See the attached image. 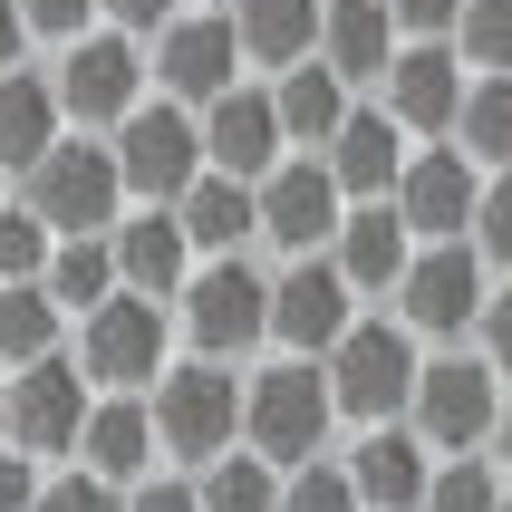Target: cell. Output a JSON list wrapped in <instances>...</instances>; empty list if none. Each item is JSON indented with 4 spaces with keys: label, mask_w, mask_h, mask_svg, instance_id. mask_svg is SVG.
I'll list each match as a JSON object with an SVG mask.
<instances>
[{
    "label": "cell",
    "mask_w": 512,
    "mask_h": 512,
    "mask_svg": "<svg viewBox=\"0 0 512 512\" xmlns=\"http://www.w3.org/2000/svg\"><path fill=\"white\" fill-rule=\"evenodd\" d=\"M39 512H126V484H107V474H49V493H39Z\"/></svg>",
    "instance_id": "cell-38"
},
{
    "label": "cell",
    "mask_w": 512,
    "mask_h": 512,
    "mask_svg": "<svg viewBox=\"0 0 512 512\" xmlns=\"http://www.w3.org/2000/svg\"><path fill=\"white\" fill-rule=\"evenodd\" d=\"M49 252H58V232L39 203H0V281H49Z\"/></svg>",
    "instance_id": "cell-33"
},
{
    "label": "cell",
    "mask_w": 512,
    "mask_h": 512,
    "mask_svg": "<svg viewBox=\"0 0 512 512\" xmlns=\"http://www.w3.org/2000/svg\"><path fill=\"white\" fill-rule=\"evenodd\" d=\"M145 406H155V435H165L174 474H203V464H223L242 445V377H232V358H174L145 387Z\"/></svg>",
    "instance_id": "cell-2"
},
{
    "label": "cell",
    "mask_w": 512,
    "mask_h": 512,
    "mask_svg": "<svg viewBox=\"0 0 512 512\" xmlns=\"http://www.w3.org/2000/svg\"><path fill=\"white\" fill-rule=\"evenodd\" d=\"M184 232H194V252L203 261H223V252H252L261 242V184H242V174H213L203 165L194 184H184Z\"/></svg>",
    "instance_id": "cell-25"
},
{
    "label": "cell",
    "mask_w": 512,
    "mask_h": 512,
    "mask_svg": "<svg viewBox=\"0 0 512 512\" xmlns=\"http://www.w3.org/2000/svg\"><path fill=\"white\" fill-rule=\"evenodd\" d=\"M348 474H358V503H368V512H426L435 445H426L416 426H358V445H348Z\"/></svg>",
    "instance_id": "cell-18"
},
{
    "label": "cell",
    "mask_w": 512,
    "mask_h": 512,
    "mask_svg": "<svg viewBox=\"0 0 512 512\" xmlns=\"http://www.w3.org/2000/svg\"><path fill=\"white\" fill-rule=\"evenodd\" d=\"M474 339H484V358L512 377V271L493 281V300H484V329H474Z\"/></svg>",
    "instance_id": "cell-42"
},
{
    "label": "cell",
    "mask_w": 512,
    "mask_h": 512,
    "mask_svg": "<svg viewBox=\"0 0 512 512\" xmlns=\"http://www.w3.org/2000/svg\"><path fill=\"white\" fill-rule=\"evenodd\" d=\"M49 78H58V107H68V126H97V136H116V126L145 107L155 58H145V39H126V29H87V39H68V49H58Z\"/></svg>",
    "instance_id": "cell-9"
},
{
    "label": "cell",
    "mask_w": 512,
    "mask_h": 512,
    "mask_svg": "<svg viewBox=\"0 0 512 512\" xmlns=\"http://www.w3.org/2000/svg\"><path fill=\"white\" fill-rule=\"evenodd\" d=\"M503 368H493L484 348H435L426 377H416V406H406V426L426 435L435 455H493V426H503Z\"/></svg>",
    "instance_id": "cell-4"
},
{
    "label": "cell",
    "mask_w": 512,
    "mask_h": 512,
    "mask_svg": "<svg viewBox=\"0 0 512 512\" xmlns=\"http://www.w3.org/2000/svg\"><path fill=\"white\" fill-rule=\"evenodd\" d=\"M29 203L49 213V232H116L126 223V165H116V136H58L39 165H29Z\"/></svg>",
    "instance_id": "cell-7"
},
{
    "label": "cell",
    "mask_w": 512,
    "mask_h": 512,
    "mask_svg": "<svg viewBox=\"0 0 512 512\" xmlns=\"http://www.w3.org/2000/svg\"><path fill=\"white\" fill-rule=\"evenodd\" d=\"M397 49H406V29H397L387 0H329V20H319V58H329L348 87H387Z\"/></svg>",
    "instance_id": "cell-22"
},
{
    "label": "cell",
    "mask_w": 512,
    "mask_h": 512,
    "mask_svg": "<svg viewBox=\"0 0 512 512\" xmlns=\"http://www.w3.org/2000/svg\"><path fill=\"white\" fill-rule=\"evenodd\" d=\"M116 290H126V271H116V232H68V242L49 252V300L68 319H87L97 300H116Z\"/></svg>",
    "instance_id": "cell-28"
},
{
    "label": "cell",
    "mask_w": 512,
    "mask_h": 512,
    "mask_svg": "<svg viewBox=\"0 0 512 512\" xmlns=\"http://www.w3.org/2000/svg\"><path fill=\"white\" fill-rule=\"evenodd\" d=\"M484 300H493V261L474 242H416V261H406V281H397V319L416 339H435V348L474 339L484 329Z\"/></svg>",
    "instance_id": "cell-8"
},
{
    "label": "cell",
    "mask_w": 512,
    "mask_h": 512,
    "mask_svg": "<svg viewBox=\"0 0 512 512\" xmlns=\"http://www.w3.org/2000/svg\"><path fill=\"white\" fill-rule=\"evenodd\" d=\"M493 464L512 474V397H503V426H493Z\"/></svg>",
    "instance_id": "cell-45"
},
{
    "label": "cell",
    "mask_w": 512,
    "mask_h": 512,
    "mask_svg": "<svg viewBox=\"0 0 512 512\" xmlns=\"http://www.w3.org/2000/svg\"><path fill=\"white\" fill-rule=\"evenodd\" d=\"M406 213V232L416 242H474V203H484V165L464 155L455 136H426L416 155H406L397 194H387Z\"/></svg>",
    "instance_id": "cell-13"
},
{
    "label": "cell",
    "mask_w": 512,
    "mask_h": 512,
    "mask_svg": "<svg viewBox=\"0 0 512 512\" xmlns=\"http://www.w3.org/2000/svg\"><path fill=\"white\" fill-rule=\"evenodd\" d=\"M358 329V281L329 252H300L271 271V348L281 358H329Z\"/></svg>",
    "instance_id": "cell-11"
},
{
    "label": "cell",
    "mask_w": 512,
    "mask_h": 512,
    "mask_svg": "<svg viewBox=\"0 0 512 512\" xmlns=\"http://www.w3.org/2000/svg\"><path fill=\"white\" fill-rule=\"evenodd\" d=\"M116 165H126V194L136 203H184V184L203 174V116L174 107V97H145L116 126Z\"/></svg>",
    "instance_id": "cell-14"
},
{
    "label": "cell",
    "mask_w": 512,
    "mask_h": 512,
    "mask_svg": "<svg viewBox=\"0 0 512 512\" xmlns=\"http://www.w3.org/2000/svg\"><path fill=\"white\" fill-rule=\"evenodd\" d=\"M174 10H184V0H107V29H126V39H155Z\"/></svg>",
    "instance_id": "cell-43"
},
{
    "label": "cell",
    "mask_w": 512,
    "mask_h": 512,
    "mask_svg": "<svg viewBox=\"0 0 512 512\" xmlns=\"http://www.w3.org/2000/svg\"><path fill=\"white\" fill-rule=\"evenodd\" d=\"M194 261L203 252H194V232H184L174 203H145V213L116 223V271H126V290H145V300H184Z\"/></svg>",
    "instance_id": "cell-19"
},
{
    "label": "cell",
    "mask_w": 512,
    "mask_h": 512,
    "mask_svg": "<svg viewBox=\"0 0 512 512\" xmlns=\"http://www.w3.org/2000/svg\"><path fill=\"white\" fill-rule=\"evenodd\" d=\"M0 445H10V368H0Z\"/></svg>",
    "instance_id": "cell-46"
},
{
    "label": "cell",
    "mask_w": 512,
    "mask_h": 512,
    "mask_svg": "<svg viewBox=\"0 0 512 512\" xmlns=\"http://www.w3.org/2000/svg\"><path fill=\"white\" fill-rule=\"evenodd\" d=\"M39 493H49V464L20 455V445H0V512H39Z\"/></svg>",
    "instance_id": "cell-39"
},
{
    "label": "cell",
    "mask_w": 512,
    "mask_h": 512,
    "mask_svg": "<svg viewBox=\"0 0 512 512\" xmlns=\"http://www.w3.org/2000/svg\"><path fill=\"white\" fill-rule=\"evenodd\" d=\"M281 512H368L348 455H319V464H300V474H281Z\"/></svg>",
    "instance_id": "cell-34"
},
{
    "label": "cell",
    "mask_w": 512,
    "mask_h": 512,
    "mask_svg": "<svg viewBox=\"0 0 512 512\" xmlns=\"http://www.w3.org/2000/svg\"><path fill=\"white\" fill-rule=\"evenodd\" d=\"M474 252L493 261V281L512 271V165L484 174V203H474Z\"/></svg>",
    "instance_id": "cell-36"
},
{
    "label": "cell",
    "mask_w": 512,
    "mask_h": 512,
    "mask_svg": "<svg viewBox=\"0 0 512 512\" xmlns=\"http://www.w3.org/2000/svg\"><path fill=\"white\" fill-rule=\"evenodd\" d=\"M319 368H329V397H339L348 426H406L416 377H426V339L406 319H358Z\"/></svg>",
    "instance_id": "cell-3"
},
{
    "label": "cell",
    "mask_w": 512,
    "mask_h": 512,
    "mask_svg": "<svg viewBox=\"0 0 512 512\" xmlns=\"http://www.w3.org/2000/svg\"><path fill=\"white\" fill-rule=\"evenodd\" d=\"M503 464L493 455H435V484H426V512H503Z\"/></svg>",
    "instance_id": "cell-32"
},
{
    "label": "cell",
    "mask_w": 512,
    "mask_h": 512,
    "mask_svg": "<svg viewBox=\"0 0 512 512\" xmlns=\"http://www.w3.org/2000/svg\"><path fill=\"white\" fill-rule=\"evenodd\" d=\"M29 39H49V49H68V39H87V29H107V0H20Z\"/></svg>",
    "instance_id": "cell-37"
},
{
    "label": "cell",
    "mask_w": 512,
    "mask_h": 512,
    "mask_svg": "<svg viewBox=\"0 0 512 512\" xmlns=\"http://www.w3.org/2000/svg\"><path fill=\"white\" fill-rule=\"evenodd\" d=\"M319 20H329V0H232V29H242L252 68H271V78L319 58Z\"/></svg>",
    "instance_id": "cell-27"
},
{
    "label": "cell",
    "mask_w": 512,
    "mask_h": 512,
    "mask_svg": "<svg viewBox=\"0 0 512 512\" xmlns=\"http://www.w3.org/2000/svg\"><path fill=\"white\" fill-rule=\"evenodd\" d=\"M503 512H512V484H503Z\"/></svg>",
    "instance_id": "cell-48"
},
{
    "label": "cell",
    "mask_w": 512,
    "mask_h": 512,
    "mask_svg": "<svg viewBox=\"0 0 512 512\" xmlns=\"http://www.w3.org/2000/svg\"><path fill=\"white\" fill-rule=\"evenodd\" d=\"M406 155H416V136H406L387 107H348V126L329 136V174H339L348 203H387L397 174H406Z\"/></svg>",
    "instance_id": "cell-20"
},
{
    "label": "cell",
    "mask_w": 512,
    "mask_h": 512,
    "mask_svg": "<svg viewBox=\"0 0 512 512\" xmlns=\"http://www.w3.org/2000/svg\"><path fill=\"white\" fill-rule=\"evenodd\" d=\"M455 49H464V68H512V0H464Z\"/></svg>",
    "instance_id": "cell-35"
},
{
    "label": "cell",
    "mask_w": 512,
    "mask_h": 512,
    "mask_svg": "<svg viewBox=\"0 0 512 512\" xmlns=\"http://www.w3.org/2000/svg\"><path fill=\"white\" fill-rule=\"evenodd\" d=\"M174 329H184L194 358H252L271 339V271H252L242 252L203 261L184 281V300H174Z\"/></svg>",
    "instance_id": "cell-6"
},
{
    "label": "cell",
    "mask_w": 512,
    "mask_h": 512,
    "mask_svg": "<svg viewBox=\"0 0 512 512\" xmlns=\"http://www.w3.org/2000/svg\"><path fill=\"white\" fill-rule=\"evenodd\" d=\"M87 416H97V377H87L78 358H58V348H49V358L10 368V445H20V455H39V464L78 455Z\"/></svg>",
    "instance_id": "cell-12"
},
{
    "label": "cell",
    "mask_w": 512,
    "mask_h": 512,
    "mask_svg": "<svg viewBox=\"0 0 512 512\" xmlns=\"http://www.w3.org/2000/svg\"><path fill=\"white\" fill-rule=\"evenodd\" d=\"M58 300L49 281H0V368H29V358H49L58 348Z\"/></svg>",
    "instance_id": "cell-30"
},
{
    "label": "cell",
    "mask_w": 512,
    "mask_h": 512,
    "mask_svg": "<svg viewBox=\"0 0 512 512\" xmlns=\"http://www.w3.org/2000/svg\"><path fill=\"white\" fill-rule=\"evenodd\" d=\"M464 87H474V68H464V49H455V39H406V49H397V68H387V97H377V107H387L406 136L426 145V136H455Z\"/></svg>",
    "instance_id": "cell-16"
},
{
    "label": "cell",
    "mask_w": 512,
    "mask_h": 512,
    "mask_svg": "<svg viewBox=\"0 0 512 512\" xmlns=\"http://www.w3.org/2000/svg\"><path fill=\"white\" fill-rule=\"evenodd\" d=\"M78 368L97 377V397H145L174 368V300H145V290L97 300L78 319Z\"/></svg>",
    "instance_id": "cell-5"
},
{
    "label": "cell",
    "mask_w": 512,
    "mask_h": 512,
    "mask_svg": "<svg viewBox=\"0 0 512 512\" xmlns=\"http://www.w3.org/2000/svg\"><path fill=\"white\" fill-rule=\"evenodd\" d=\"M271 97H281V136H290V155H329V136H339L348 107H358V87H348L329 58H300V68H281V78H271Z\"/></svg>",
    "instance_id": "cell-23"
},
{
    "label": "cell",
    "mask_w": 512,
    "mask_h": 512,
    "mask_svg": "<svg viewBox=\"0 0 512 512\" xmlns=\"http://www.w3.org/2000/svg\"><path fill=\"white\" fill-rule=\"evenodd\" d=\"M203 512H281V464H261L252 445H232L223 464H203Z\"/></svg>",
    "instance_id": "cell-31"
},
{
    "label": "cell",
    "mask_w": 512,
    "mask_h": 512,
    "mask_svg": "<svg viewBox=\"0 0 512 512\" xmlns=\"http://www.w3.org/2000/svg\"><path fill=\"white\" fill-rule=\"evenodd\" d=\"M290 155V136H281V97L261 78H242L232 97H213L203 107V165L213 174H242V184H261V174Z\"/></svg>",
    "instance_id": "cell-17"
},
{
    "label": "cell",
    "mask_w": 512,
    "mask_h": 512,
    "mask_svg": "<svg viewBox=\"0 0 512 512\" xmlns=\"http://www.w3.org/2000/svg\"><path fill=\"white\" fill-rule=\"evenodd\" d=\"M329 261H339L348 281H358V300H368V290H397V281H406L416 232H406L397 203H348V223H339V242H329Z\"/></svg>",
    "instance_id": "cell-24"
},
{
    "label": "cell",
    "mask_w": 512,
    "mask_h": 512,
    "mask_svg": "<svg viewBox=\"0 0 512 512\" xmlns=\"http://www.w3.org/2000/svg\"><path fill=\"white\" fill-rule=\"evenodd\" d=\"M78 464L87 474H107V484H126L136 493L155 464H165V435H155V406L145 397H97V416H87V435H78Z\"/></svg>",
    "instance_id": "cell-21"
},
{
    "label": "cell",
    "mask_w": 512,
    "mask_h": 512,
    "mask_svg": "<svg viewBox=\"0 0 512 512\" xmlns=\"http://www.w3.org/2000/svg\"><path fill=\"white\" fill-rule=\"evenodd\" d=\"M29 49H39V39H29L20 0H0V78H10V68H29Z\"/></svg>",
    "instance_id": "cell-44"
},
{
    "label": "cell",
    "mask_w": 512,
    "mask_h": 512,
    "mask_svg": "<svg viewBox=\"0 0 512 512\" xmlns=\"http://www.w3.org/2000/svg\"><path fill=\"white\" fill-rule=\"evenodd\" d=\"M126 512H203V484L194 474H145V484L126 493Z\"/></svg>",
    "instance_id": "cell-40"
},
{
    "label": "cell",
    "mask_w": 512,
    "mask_h": 512,
    "mask_svg": "<svg viewBox=\"0 0 512 512\" xmlns=\"http://www.w3.org/2000/svg\"><path fill=\"white\" fill-rule=\"evenodd\" d=\"M455 145H464L484 174L512 165V68H474V87H464V116H455Z\"/></svg>",
    "instance_id": "cell-29"
},
{
    "label": "cell",
    "mask_w": 512,
    "mask_h": 512,
    "mask_svg": "<svg viewBox=\"0 0 512 512\" xmlns=\"http://www.w3.org/2000/svg\"><path fill=\"white\" fill-rule=\"evenodd\" d=\"M339 223H348V194H339V174H329V155H281V165L261 174V242L281 261L329 252Z\"/></svg>",
    "instance_id": "cell-15"
},
{
    "label": "cell",
    "mask_w": 512,
    "mask_h": 512,
    "mask_svg": "<svg viewBox=\"0 0 512 512\" xmlns=\"http://www.w3.org/2000/svg\"><path fill=\"white\" fill-rule=\"evenodd\" d=\"M329 435H339V397H329L319 358H271V368L242 377V445L261 464L300 474V464L329 455Z\"/></svg>",
    "instance_id": "cell-1"
},
{
    "label": "cell",
    "mask_w": 512,
    "mask_h": 512,
    "mask_svg": "<svg viewBox=\"0 0 512 512\" xmlns=\"http://www.w3.org/2000/svg\"><path fill=\"white\" fill-rule=\"evenodd\" d=\"M155 87H165L174 107H213V97H232L242 87V68H252V49H242V29H232V10H174L155 39Z\"/></svg>",
    "instance_id": "cell-10"
},
{
    "label": "cell",
    "mask_w": 512,
    "mask_h": 512,
    "mask_svg": "<svg viewBox=\"0 0 512 512\" xmlns=\"http://www.w3.org/2000/svg\"><path fill=\"white\" fill-rule=\"evenodd\" d=\"M387 10H397L406 39H455L464 29V0H387Z\"/></svg>",
    "instance_id": "cell-41"
},
{
    "label": "cell",
    "mask_w": 512,
    "mask_h": 512,
    "mask_svg": "<svg viewBox=\"0 0 512 512\" xmlns=\"http://www.w3.org/2000/svg\"><path fill=\"white\" fill-rule=\"evenodd\" d=\"M203 10H232V0H203Z\"/></svg>",
    "instance_id": "cell-47"
},
{
    "label": "cell",
    "mask_w": 512,
    "mask_h": 512,
    "mask_svg": "<svg viewBox=\"0 0 512 512\" xmlns=\"http://www.w3.org/2000/svg\"><path fill=\"white\" fill-rule=\"evenodd\" d=\"M58 126H68V107H58V78H39V68H10V78H0V174H29V165L58 145Z\"/></svg>",
    "instance_id": "cell-26"
}]
</instances>
